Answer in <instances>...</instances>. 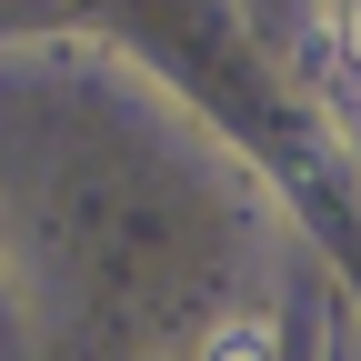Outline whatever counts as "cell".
Masks as SVG:
<instances>
[{
	"label": "cell",
	"mask_w": 361,
	"mask_h": 361,
	"mask_svg": "<svg viewBox=\"0 0 361 361\" xmlns=\"http://www.w3.org/2000/svg\"><path fill=\"white\" fill-rule=\"evenodd\" d=\"M201 361H281V331H271V311H231V322L201 341Z\"/></svg>",
	"instance_id": "obj_1"
},
{
	"label": "cell",
	"mask_w": 361,
	"mask_h": 361,
	"mask_svg": "<svg viewBox=\"0 0 361 361\" xmlns=\"http://www.w3.org/2000/svg\"><path fill=\"white\" fill-rule=\"evenodd\" d=\"M331 51L361 71V0H331Z\"/></svg>",
	"instance_id": "obj_2"
}]
</instances>
